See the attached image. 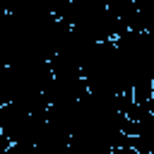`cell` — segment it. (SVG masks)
Segmentation results:
<instances>
[{
    "mask_svg": "<svg viewBox=\"0 0 154 154\" xmlns=\"http://www.w3.org/2000/svg\"><path fill=\"white\" fill-rule=\"evenodd\" d=\"M0 135H2V132H0Z\"/></svg>",
    "mask_w": 154,
    "mask_h": 154,
    "instance_id": "3",
    "label": "cell"
},
{
    "mask_svg": "<svg viewBox=\"0 0 154 154\" xmlns=\"http://www.w3.org/2000/svg\"><path fill=\"white\" fill-rule=\"evenodd\" d=\"M116 154H137V152H135V147H120V149H116Z\"/></svg>",
    "mask_w": 154,
    "mask_h": 154,
    "instance_id": "2",
    "label": "cell"
},
{
    "mask_svg": "<svg viewBox=\"0 0 154 154\" xmlns=\"http://www.w3.org/2000/svg\"><path fill=\"white\" fill-rule=\"evenodd\" d=\"M12 154H41L36 144H10Z\"/></svg>",
    "mask_w": 154,
    "mask_h": 154,
    "instance_id": "1",
    "label": "cell"
}]
</instances>
